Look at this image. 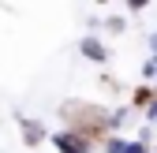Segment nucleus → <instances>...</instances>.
I'll use <instances>...</instances> for the list:
<instances>
[{
  "label": "nucleus",
  "instance_id": "nucleus-1",
  "mask_svg": "<svg viewBox=\"0 0 157 153\" xmlns=\"http://www.w3.org/2000/svg\"><path fill=\"white\" fill-rule=\"evenodd\" d=\"M49 146L56 153H97L101 149V142L90 138L86 131H78V127H56V131H49Z\"/></svg>",
  "mask_w": 157,
  "mask_h": 153
},
{
  "label": "nucleus",
  "instance_id": "nucleus-2",
  "mask_svg": "<svg viewBox=\"0 0 157 153\" xmlns=\"http://www.w3.org/2000/svg\"><path fill=\"white\" fill-rule=\"evenodd\" d=\"M15 127H19V138H23L26 149H37L49 142V123L37 120V116H26V112H15Z\"/></svg>",
  "mask_w": 157,
  "mask_h": 153
},
{
  "label": "nucleus",
  "instance_id": "nucleus-3",
  "mask_svg": "<svg viewBox=\"0 0 157 153\" xmlns=\"http://www.w3.org/2000/svg\"><path fill=\"white\" fill-rule=\"evenodd\" d=\"M78 56L105 67V64L112 60V49H109V41H105L101 34H82V37H78Z\"/></svg>",
  "mask_w": 157,
  "mask_h": 153
},
{
  "label": "nucleus",
  "instance_id": "nucleus-4",
  "mask_svg": "<svg viewBox=\"0 0 157 153\" xmlns=\"http://www.w3.org/2000/svg\"><path fill=\"white\" fill-rule=\"evenodd\" d=\"M139 116L131 105H112V108H105V135H124V127Z\"/></svg>",
  "mask_w": 157,
  "mask_h": 153
},
{
  "label": "nucleus",
  "instance_id": "nucleus-5",
  "mask_svg": "<svg viewBox=\"0 0 157 153\" xmlns=\"http://www.w3.org/2000/svg\"><path fill=\"white\" fill-rule=\"evenodd\" d=\"M150 101H153V86H150V82H139V86L131 90V101H127V105H131V108L142 116V108H146Z\"/></svg>",
  "mask_w": 157,
  "mask_h": 153
},
{
  "label": "nucleus",
  "instance_id": "nucleus-6",
  "mask_svg": "<svg viewBox=\"0 0 157 153\" xmlns=\"http://www.w3.org/2000/svg\"><path fill=\"white\" fill-rule=\"evenodd\" d=\"M127 149H131L127 135H105L101 138V153H127Z\"/></svg>",
  "mask_w": 157,
  "mask_h": 153
},
{
  "label": "nucleus",
  "instance_id": "nucleus-7",
  "mask_svg": "<svg viewBox=\"0 0 157 153\" xmlns=\"http://www.w3.org/2000/svg\"><path fill=\"white\" fill-rule=\"evenodd\" d=\"M105 34H109V37L127 34V15H105Z\"/></svg>",
  "mask_w": 157,
  "mask_h": 153
},
{
  "label": "nucleus",
  "instance_id": "nucleus-8",
  "mask_svg": "<svg viewBox=\"0 0 157 153\" xmlns=\"http://www.w3.org/2000/svg\"><path fill=\"white\" fill-rule=\"evenodd\" d=\"M139 79H142V82H153V79H157V56H146V60H142Z\"/></svg>",
  "mask_w": 157,
  "mask_h": 153
},
{
  "label": "nucleus",
  "instance_id": "nucleus-9",
  "mask_svg": "<svg viewBox=\"0 0 157 153\" xmlns=\"http://www.w3.org/2000/svg\"><path fill=\"white\" fill-rule=\"evenodd\" d=\"M153 4V0H124V8H127V15H139V11H146Z\"/></svg>",
  "mask_w": 157,
  "mask_h": 153
},
{
  "label": "nucleus",
  "instance_id": "nucleus-10",
  "mask_svg": "<svg viewBox=\"0 0 157 153\" xmlns=\"http://www.w3.org/2000/svg\"><path fill=\"white\" fill-rule=\"evenodd\" d=\"M101 30H105V19L101 15H90L86 19V34H101Z\"/></svg>",
  "mask_w": 157,
  "mask_h": 153
},
{
  "label": "nucleus",
  "instance_id": "nucleus-11",
  "mask_svg": "<svg viewBox=\"0 0 157 153\" xmlns=\"http://www.w3.org/2000/svg\"><path fill=\"white\" fill-rule=\"evenodd\" d=\"M127 153H153V142H142V138H131V149Z\"/></svg>",
  "mask_w": 157,
  "mask_h": 153
},
{
  "label": "nucleus",
  "instance_id": "nucleus-12",
  "mask_svg": "<svg viewBox=\"0 0 157 153\" xmlns=\"http://www.w3.org/2000/svg\"><path fill=\"white\" fill-rule=\"evenodd\" d=\"M142 120H146V123H157V97H153V101L142 108Z\"/></svg>",
  "mask_w": 157,
  "mask_h": 153
},
{
  "label": "nucleus",
  "instance_id": "nucleus-13",
  "mask_svg": "<svg viewBox=\"0 0 157 153\" xmlns=\"http://www.w3.org/2000/svg\"><path fill=\"white\" fill-rule=\"evenodd\" d=\"M146 49H150V56H157V30H150V37H146Z\"/></svg>",
  "mask_w": 157,
  "mask_h": 153
},
{
  "label": "nucleus",
  "instance_id": "nucleus-14",
  "mask_svg": "<svg viewBox=\"0 0 157 153\" xmlns=\"http://www.w3.org/2000/svg\"><path fill=\"white\" fill-rule=\"evenodd\" d=\"M150 86H153V97H157V79H153V82H150Z\"/></svg>",
  "mask_w": 157,
  "mask_h": 153
},
{
  "label": "nucleus",
  "instance_id": "nucleus-15",
  "mask_svg": "<svg viewBox=\"0 0 157 153\" xmlns=\"http://www.w3.org/2000/svg\"><path fill=\"white\" fill-rule=\"evenodd\" d=\"M94 4H101V8H105V4H109V0H94Z\"/></svg>",
  "mask_w": 157,
  "mask_h": 153
}]
</instances>
